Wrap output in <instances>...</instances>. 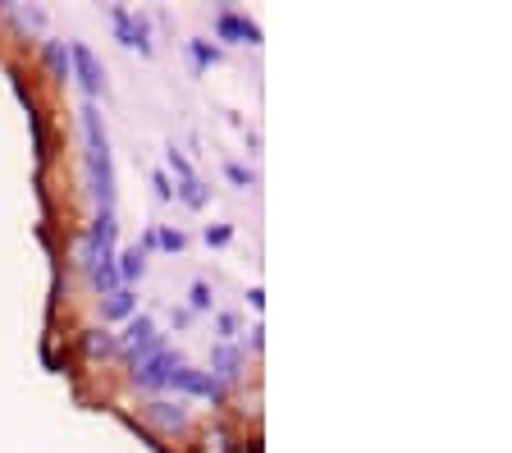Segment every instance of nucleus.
Wrapping results in <instances>:
<instances>
[{
  "label": "nucleus",
  "mask_w": 512,
  "mask_h": 453,
  "mask_svg": "<svg viewBox=\"0 0 512 453\" xmlns=\"http://www.w3.org/2000/svg\"><path fill=\"white\" fill-rule=\"evenodd\" d=\"M83 124H87V161H92L101 211H115V165H110V142H106L101 119H96V106H83Z\"/></svg>",
  "instance_id": "f257e3e1"
},
{
  "label": "nucleus",
  "mask_w": 512,
  "mask_h": 453,
  "mask_svg": "<svg viewBox=\"0 0 512 453\" xmlns=\"http://www.w3.org/2000/svg\"><path fill=\"white\" fill-rule=\"evenodd\" d=\"M179 367V357L170 353V348H156V353H147L133 367V385L138 389H160V385H170V371Z\"/></svg>",
  "instance_id": "f03ea898"
},
{
  "label": "nucleus",
  "mask_w": 512,
  "mask_h": 453,
  "mask_svg": "<svg viewBox=\"0 0 512 453\" xmlns=\"http://www.w3.org/2000/svg\"><path fill=\"white\" fill-rule=\"evenodd\" d=\"M170 385L183 389V394H202V399L220 403L224 399V385L215 376H206V371H188V367H174L170 371Z\"/></svg>",
  "instance_id": "7ed1b4c3"
},
{
  "label": "nucleus",
  "mask_w": 512,
  "mask_h": 453,
  "mask_svg": "<svg viewBox=\"0 0 512 453\" xmlns=\"http://www.w3.org/2000/svg\"><path fill=\"white\" fill-rule=\"evenodd\" d=\"M69 65L78 69V78H83V87H87V92H106V69L96 65V55L87 51L83 42H74V46H69Z\"/></svg>",
  "instance_id": "20e7f679"
},
{
  "label": "nucleus",
  "mask_w": 512,
  "mask_h": 453,
  "mask_svg": "<svg viewBox=\"0 0 512 453\" xmlns=\"http://www.w3.org/2000/svg\"><path fill=\"white\" fill-rule=\"evenodd\" d=\"M110 19H115V33H119V42H124V46H138L142 55L151 51V42H147V19H142V14L133 19L124 5H115V10H110Z\"/></svg>",
  "instance_id": "39448f33"
},
{
  "label": "nucleus",
  "mask_w": 512,
  "mask_h": 453,
  "mask_svg": "<svg viewBox=\"0 0 512 453\" xmlns=\"http://www.w3.org/2000/svg\"><path fill=\"white\" fill-rule=\"evenodd\" d=\"M124 344H128V357H133V362H138V353H156V321H151V316H133Z\"/></svg>",
  "instance_id": "423d86ee"
},
{
  "label": "nucleus",
  "mask_w": 512,
  "mask_h": 453,
  "mask_svg": "<svg viewBox=\"0 0 512 453\" xmlns=\"http://www.w3.org/2000/svg\"><path fill=\"white\" fill-rule=\"evenodd\" d=\"M215 33L220 37H243V42L261 46V28H256L252 19H243V14H220V19H215Z\"/></svg>",
  "instance_id": "0eeeda50"
},
{
  "label": "nucleus",
  "mask_w": 512,
  "mask_h": 453,
  "mask_svg": "<svg viewBox=\"0 0 512 453\" xmlns=\"http://www.w3.org/2000/svg\"><path fill=\"white\" fill-rule=\"evenodd\" d=\"M147 417L156 421L160 431H183V426H188V412H183L179 403H147Z\"/></svg>",
  "instance_id": "6e6552de"
},
{
  "label": "nucleus",
  "mask_w": 512,
  "mask_h": 453,
  "mask_svg": "<svg viewBox=\"0 0 512 453\" xmlns=\"http://www.w3.org/2000/svg\"><path fill=\"white\" fill-rule=\"evenodd\" d=\"M211 367H215V380H238V367H243V353L229 344H220L211 353Z\"/></svg>",
  "instance_id": "1a4fd4ad"
},
{
  "label": "nucleus",
  "mask_w": 512,
  "mask_h": 453,
  "mask_svg": "<svg viewBox=\"0 0 512 453\" xmlns=\"http://www.w3.org/2000/svg\"><path fill=\"white\" fill-rule=\"evenodd\" d=\"M133 307H138V298H133L128 289H115V293H106L101 316H106V321H124V316H133Z\"/></svg>",
  "instance_id": "9d476101"
},
{
  "label": "nucleus",
  "mask_w": 512,
  "mask_h": 453,
  "mask_svg": "<svg viewBox=\"0 0 512 453\" xmlns=\"http://www.w3.org/2000/svg\"><path fill=\"white\" fill-rule=\"evenodd\" d=\"M83 353L87 357H106V353H115V339L101 335V330H87V335H83Z\"/></svg>",
  "instance_id": "9b49d317"
},
{
  "label": "nucleus",
  "mask_w": 512,
  "mask_h": 453,
  "mask_svg": "<svg viewBox=\"0 0 512 453\" xmlns=\"http://www.w3.org/2000/svg\"><path fill=\"white\" fill-rule=\"evenodd\" d=\"M142 266H147V261H142V252H138V248H128L124 257H119V270H115V275H124V280H138Z\"/></svg>",
  "instance_id": "f8f14e48"
},
{
  "label": "nucleus",
  "mask_w": 512,
  "mask_h": 453,
  "mask_svg": "<svg viewBox=\"0 0 512 453\" xmlns=\"http://www.w3.org/2000/svg\"><path fill=\"white\" fill-rule=\"evenodd\" d=\"M46 60H51V69L60 78H69V51H64L60 42H46Z\"/></svg>",
  "instance_id": "ddd939ff"
},
{
  "label": "nucleus",
  "mask_w": 512,
  "mask_h": 453,
  "mask_svg": "<svg viewBox=\"0 0 512 453\" xmlns=\"http://www.w3.org/2000/svg\"><path fill=\"white\" fill-rule=\"evenodd\" d=\"M179 197H183L188 206H206V193H202V184H197V179H183Z\"/></svg>",
  "instance_id": "4468645a"
},
{
  "label": "nucleus",
  "mask_w": 512,
  "mask_h": 453,
  "mask_svg": "<svg viewBox=\"0 0 512 453\" xmlns=\"http://www.w3.org/2000/svg\"><path fill=\"white\" fill-rule=\"evenodd\" d=\"M156 248H165V252H183V234H179V229H165V234H156Z\"/></svg>",
  "instance_id": "2eb2a0df"
},
{
  "label": "nucleus",
  "mask_w": 512,
  "mask_h": 453,
  "mask_svg": "<svg viewBox=\"0 0 512 453\" xmlns=\"http://www.w3.org/2000/svg\"><path fill=\"white\" fill-rule=\"evenodd\" d=\"M229 238H234V229H229V225H215V229H206V243H211V248H224Z\"/></svg>",
  "instance_id": "dca6fc26"
},
{
  "label": "nucleus",
  "mask_w": 512,
  "mask_h": 453,
  "mask_svg": "<svg viewBox=\"0 0 512 453\" xmlns=\"http://www.w3.org/2000/svg\"><path fill=\"white\" fill-rule=\"evenodd\" d=\"M151 184H156V197H160V202H170V197H174V188H170V179H165V174H151Z\"/></svg>",
  "instance_id": "f3484780"
},
{
  "label": "nucleus",
  "mask_w": 512,
  "mask_h": 453,
  "mask_svg": "<svg viewBox=\"0 0 512 453\" xmlns=\"http://www.w3.org/2000/svg\"><path fill=\"white\" fill-rule=\"evenodd\" d=\"M215 55H220V51H211V46H202V42H192V60H197V65H211Z\"/></svg>",
  "instance_id": "a211bd4d"
},
{
  "label": "nucleus",
  "mask_w": 512,
  "mask_h": 453,
  "mask_svg": "<svg viewBox=\"0 0 512 453\" xmlns=\"http://www.w3.org/2000/svg\"><path fill=\"white\" fill-rule=\"evenodd\" d=\"M192 307H211V289H206L202 280L192 284Z\"/></svg>",
  "instance_id": "6ab92c4d"
},
{
  "label": "nucleus",
  "mask_w": 512,
  "mask_h": 453,
  "mask_svg": "<svg viewBox=\"0 0 512 453\" xmlns=\"http://www.w3.org/2000/svg\"><path fill=\"white\" fill-rule=\"evenodd\" d=\"M170 165L183 174V179H192V165H188V156H183V151H174V147H170Z\"/></svg>",
  "instance_id": "aec40b11"
},
{
  "label": "nucleus",
  "mask_w": 512,
  "mask_h": 453,
  "mask_svg": "<svg viewBox=\"0 0 512 453\" xmlns=\"http://www.w3.org/2000/svg\"><path fill=\"white\" fill-rule=\"evenodd\" d=\"M206 444H211V453H229V435L224 431H211L206 435Z\"/></svg>",
  "instance_id": "412c9836"
},
{
  "label": "nucleus",
  "mask_w": 512,
  "mask_h": 453,
  "mask_svg": "<svg viewBox=\"0 0 512 453\" xmlns=\"http://www.w3.org/2000/svg\"><path fill=\"white\" fill-rule=\"evenodd\" d=\"M229 179H234V184H252V170H243V165H229Z\"/></svg>",
  "instance_id": "4be33fe9"
},
{
  "label": "nucleus",
  "mask_w": 512,
  "mask_h": 453,
  "mask_svg": "<svg viewBox=\"0 0 512 453\" xmlns=\"http://www.w3.org/2000/svg\"><path fill=\"white\" fill-rule=\"evenodd\" d=\"M220 335H238V316H234V312L220 316Z\"/></svg>",
  "instance_id": "5701e85b"
}]
</instances>
